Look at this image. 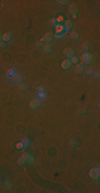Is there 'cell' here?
<instances>
[{
  "instance_id": "obj_24",
  "label": "cell",
  "mask_w": 100,
  "mask_h": 193,
  "mask_svg": "<svg viewBox=\"0 0 100 193\" xmlns=\"http://www.w3.org/2000/svg\"><path fill=\"white\" fill-rule=\"evenodd\" d=\"M69 145H70V147H71V148H74V149L78 147V143H77L76 141H74V139H72V141H70Z\"/></svg>"
},
{
  "instance_id": "obj_29",
  "label": "cell",
  "mask_w": 100,
  "mask_h": 193,
  "mask_svg": "<svg viewBox=\"0 0 100 193\" xmlns=\"http://www.w3.org/2000/svg\"><path fill=\"white\" fill-rule=\"evenodd\" d=\"M50 25H51L52 27H55L56 25H58V23H56L55 18H53V19H51V22H50Z\"/></svg>"
},
{
  "instance_id": "obj_7",
  "label": "cell",
  "mask_w": 100,
  "mask_h": 193,
  "mask_svg": "<svg viewBox=\"0 0 100 193\" xmlns=\"http://www.w3.org/2000/svg\"><path fill=\"white\" fill-rule=\"evenodd\" d=\"M25 158H26V163L27 164H33L35 162V158L34 156H32L31 153H24Z\"/></svg>"
},
{
  "instance_id": "obj_12",
  "label": "cell",
  "mask_w": 100,
  "mask_h": 193,
  "mask_svg": "<svg viewBox=\"0 0 100 193\" xmlns=\"http://www.w3.org/2000/svg\"><path fill=\"white\" fill-rule=\"evenodd\" d=\"M84 70H85V64L83 62L77 64V73H78V74H82V73H84Z\"/></svg>"
},
{
  "instance_id": "obj_22",
  "label": "cell",
  "mask_w": 100,
  "mask_h": 193,
  "mask_svg": "<svg viewBox=\"0 0 100 193\" xmlns=\"http://www.w3.org/2000/svg\"><path fill=\"white\" fill-rule=\"evenodd\" d=\"M15 74H16V72H15V69H10V70H9V72H8V76L9 77H13Z\"/></svg>"
},
{
  "instance_id": "obj_2",
  "label": "cell",
  "mask_w": 100,
  "mask_h": 193,
  "mask_svg": "<svg viewBox=\"0 0 100 193\" xmlns=\"http://www.w3.org/2000/svg\"><path fill=\"white\" fill-rule=\"evenodd\" d=\"M100 171H99V167H94L90 171L88 175L90 177L93 179V180H99V177H100Z\"/></svg>"
},
{
  "instance_id": "obj_14",
  "label": "cell",
  "mask_w": 100,
  "mask_h": 193,
  "mask_svg": "<svg viewBox=\"0 0 100 193\" xmlns=\"http://www.w3.org/2000/svg\"><path fill=\"white\" fill-rule=\"evenodd\" d=\"M69 36L71 38V40H74V41H78L79 39H80V36H79V33L77 31H71Z\"/></svg>"
},
{
  "instance_id": "obj_37",
  "label": "cell",
  "mask_w": 100,
  "mask_h": 193,
  "mask_svg": "<svg viewBox=\"0 0 100 193\" xmlns=\"http://www.w3.org/2000/svg\"><path fill=\"white\" fill-rule=\"evenodd\" d=\"M0 185H2V181L1 180H0Z\"/></svg>"
},
{
  "instance_id": "obj_13",
  "label": "cell",
  "mask_w": 100,
  "mask_h": 193,
  "mask_svg": "<svg viewBox=\"0 0 100 193\" xmlns=\"http://www.w3.org/2000/svg\"><path fill=\"white\" fill-rule=\"evenodd\" d=\"M43 48H44V52L46 53L47 55H50L52 53V46L50 44H44Z\"/></svg>"
},
{
  "instance_id": "obj_11",
  "label": "cell",
  "mask_w": 100,
  "mask_h": 193,
  "mask_svg": "<svg viewBox=\"0 0 100 193\" xmlns=\"http://www.w3.org/2000/svg\"><path fill=\"white\" fill-rule=\"evenodd\" d=\"M12 39H13V34L11 32H5L4 34H2V40L4 42H10Z\"/></svg>"
},
{
  "instance_id": "obj_36",
  "label": "cell",
  "mask_w": 100,
  "mask_h": 193,
  "mask_svg": "<svg viewBox=\"0 0 100 193\" xmlns=\"http://www.w3.org/2000/svg\"><path fill=\"white\" fill-rule=\"evenodd\" d=\"M1 40H2V33L0 32V41H1Z\"/></svg>"
},
{
  "instance_id": "obj_18",
  "label": "cell",
  "mask_w": 100,
  "mask_h": 193,
  "mask_svg": "<svg viewBox=\"0 0 100 193\" xmlns=\"http://www.w3.org/2000/svg\"><path fill=\"white\" fill-rule=\"evenodd\" d=\"M84 73H85V74L87 75V76H92V75H94L95 71L93 70V69L88 68V69H85V70H84Z\"/></svg>"
},
{
  "instance_id": "obj_5",
  "label": "cell",
  "mask_w": 100,
  "mask_h": 193,
  "mask_svg": "<svg viewBox=\"0 0 100 193\" xmlns=\"http://www.w3.org/2000/svg\"><path fill=\"white\" fill-rule=\"evenodd\" d=\"M63 53H64V55L67 57V59H70L71 57H74V56H76V52H75L72 48H70V47H66V48H64V50H63Z\"/></svg>"
},
{
  "instance_id": "obj_32",
  "label": "cell",
  "mask_w": 100,
  "mask_h": 193,
  "mask_svg": "<svg viewBox=\"0 0 100 193\" xmlns=\"http://www.w3.org/2000/svg\"><path fill=\"white\" fill-rule=\"evenodd\" d=\"M5 46H6L5 42H1V41H0V47H1V48H4Z\"/></svg>"
},
{
  "instance_id": "obj_9",
  "label": "cell",
  "mask_w": 100,
  "mask_h": 193,
  "mask_svg": "<svg viewBox=\"0 0 100 193\" xmlns=\"http://www.w3.org/2000/svg\"><path fill=\"white\" fill-rule=\"evenodd\" d=\"M69 12L71 13V15H77L79 12V8L77 6V4H70L69 6Z\"/></svg>"
},
{
  "instance_id": "obj_20",
  "label": "cell",
  "mask_w": 100,
  "mask_h": 193,
  "mask_svg": "<svg viewBox=\"0 0 100 193\" xmlns=\"http://www.w3.org/2000/svg\"><path fill=\"white\" fill-rule=\"evenodd\" d=\"M78 114L80 115V116H85L86 114H87V109H85V107H82V109H80L78 111Z\"/></svg>"
},
{
  "instance_id": "obj_23",
  "label": "cell",
  "mask_w": 100,
  "mask_h": 193,
  "mask_svg": "<svg viewBox=\"0 0 100 193\" xmlns=\"http://www.w3.org/2000/svg\"><path fill=\"white\" fill-rule=\"evenodd\" d=\"M69 60H70V62H71L72 64H77V62L79 61V58L77 56H74V57H71Z\"/></svg>"
},
{
  "instance_id": "obj_34",
  "label": "cell",
  "mask_w": 100,
  "mask_h": 193,
  "mask_svg": "<svg viewBox=\"0 0 100 193\" xmlns=\"http://www.w3.org/2000/svg\"><path fill=\"white\" fill-rule=\"evenodd\" d=\"M37 90H38V91H44V87H38Z\"/></svg>"
},
{
  "instance_id": "obj_27",
  "label": "cell",
  "mask_w": 100,
  "mask_h": 193,
  "mask_svg": "<svg viewBox=\"0 0 100 193\" xmlns=\"http://www.w3.org/2000/svg\"><path fill=\"white\" fill-rule=\"evenodd\" d=\"M59 4H61V6H68V1L67 0H61V1H59Z\"/></svg>"
},
{
  "instance_id": "obj_28",
  "label": "cell",
  "mask_w": 100,
  "mask_h": 193,
  "mask_svg": "<svg viewBox=\"0 0 100 193\" xmlns=\"http://www.w3.org/2000/svg\"><path fill=\"white\" fill-rule=\"evenodd\" d=\"M55 20H56V23H60V24H61V23H62L63 22V20H64V18H63V16H58V17H56L55 18Z\"/></svg>"
},
{
  "instance_id": "obj_3",
  "label": "cell",
  "mask_w": 100,
  "mask_h": 193,
  "mask_svg": "<svg viewBox=\"0 0 100 193\" xmlns=\"http://www.w3.org/2000/svg\"><path fill=\"white\" fill-rule=\"evenodd\" d=\"M53 39H54V34L52 33V32H47V33L42 38V40L40 41H42L43 43L45 42V44H50Z\"/></svg>"
},
{
  "instance_id": "obj_15",
  "label": "cell",
  "mask_w": 100,
  "mask_h": 193,
  "mask_svg": "<svg viewBox=\"0 0 100 193\" xmlns=\"http://www.w3.org/2000/svg\"><path fill=\"white\" fill-rule=\"evenodd\" d=\"M55 32L58 34L60 33H64V26H63L62 24H58L55 26Z\"/></svg>"
},
{
  "instance_id": "obj_6",
  "label": "cell",
  "mask_w": 100,
  "mask_h": 193,
  "mask_svg": "<svg viewBox=\"0 0 100 193\" xmlns=\"http://www.w3.org/2000/svg\"><path fill=\"white\" fill-rule=\"evenodd\" d=\"M64 32H68V31H70L72 29V27H74V24H72V22L70 19H67V20H65V23H64Z\"/></svg>"
},
{
  "instance_id": "obj_30",
  "label": "cell",
  "mask_w": 100,
  "mask_h": 193,
  "mask_svg": "<svg viewBox=\"0 0 100 193\" xmlns=\"http://www.w3.org/2000/svg\"><path fill=\"white\" fill-rule=\"evenodd\" d=\"M63 36H64V33H60V34L55 33V36H54V39H62Z\"/></svg>"
},
{
  "instance_id": "obj_17",
  "label": "cell",
  "mask_w": 100,
  "mask_h": 193,
  "mask_svg": "<svg viewBox=\"0 0 100 193\" xmlns=\"http://www.w3.org/2000/svg\"><path fill=\"white\" fill-rule=\"evenodd\" d=\"M88 48H90V43L84 42L82 44V47H81V50H82L83 53H88Z\"/></svg>"
},
{
  "instance_id": "obj_16",
  "label": "cell",
  "mask_w": 100,
  "mask_h": 193,
  "mask_svg": "<svg viewBox=\"0 0 100 193\" xmlns=\"http://www.w3.org/2000/svg\"><path fill=\"white\" fill-rule=\"evenodd\" d=\"M17 164L19 165V166H22V165L26 164V158H25V155H22L21 157L17 160Z\"/></svg>"
},
{
  "instance_id": "obj_21",
  "label": "cell",
  "mask_w": 100,
  "mask_h": 193,
  "mask_svg": "<svg viewBox=\"0 0 100 193\" xmlns=\"http://www.w3.org/2000/svg\"><path fill=\"white\" fill-rule=\"evenodd\" d=\"M22 144H24V148H28V147L30 146V139H29L28 137L24 139V141H22Z\"/></svg>"
},
{
  "instance_id": "obj_31",
  "label": "cell",
  "mask_w": 100,
  "mask_h": 193,
  "mask_svg": "<svg viewBox=\"0 0 100 193\" xmlns=\"http://www.w3.org/2000/svg\"><path fill=\"white\" fill-rule=\"evenodd\" d=\"M43 46H44V43H43L42 41H40V42H37V43H36V47L40 48V47H43Z\"/></svg>"
},
{
  "instance_id": "obj_33",
  "label": "cell",
  "mask_w": 100,
  "mask_h": 193,
  "mask_svg": "<svg viewBox=\"0 0 100 193\" xmlns=\"http://www.w3.org/2000/svg\"><path fill=\"white\" fill-rule=\"evenodd\" d=\"M38 96H40V98H45V96H45V93H38Z\"/></svg>"
},
{
  "instance_id": "obj_26",
  "label": "cell",
  "mask_w": 100,
  "mask_h": 193,
  "mask_svg": "<svg viewBox=\"0 0 100 193\" xmlns=\"http://www.w3.org/2000/svg\"><path fill=\"white\" fill-rule=\"evenodd\" d=\"M16 149H18V150H21V149H24V144H22V142L16 144Z\"/></svg>"
},
{
  "instance_id": "obj_10",
  "label": "cell",
  "mask_w": 100,
  "mask_h": 193,
  "mask_svg": "<svg viewBox=\"0 0 100 193\" xmlns=\"http://www.w3.org/2000/svg\"><path fill=\"white\" fill-rule=\"evenodd\" d=\"M12 78H13V82H14L15 84H21V82H22V75L20 74V73H16V74H15Z\"/></svg>"
},
{
  "instance_id": "obj_1",
  "label": "cell",
  "mask_w": 100,
  "mask_h": 193,
  "mask_svg": "<svg viewBox=\"0 0 100 193\" xmlns=\"http://www.w3.org/2000/svg\"><path fill=\"white\" fill-rule=\"evenodd\" d=\"M81 60H82V62L84 64L90 66V64H92L93 61H94V56H93L92 54H90V53H83L82 56H81Z\"/></svg>"
},
{
  "instance_id": "obj_8",
  "label": "cell",
  "mask_w": 100,
  "mask_h": 193,
  "mask_svg": "<svg viewBox=\"0 0 100 193\" xmlns=\"http://www.w3.org/2000/svg\"><path fill=\"white\" fill-rule=\"evenodd\" d=\"M72 63L70 62L69 59H65V60L62 61V64H61V66H62V69H64V70H69L70 68H71Z\"/></svg>"
},
{
  "instance_id": "obj_25",
  "label": "cell",
  "mask_w": 100,
  "mask_h": 193,
  "mask_svg": "<svg viewBox=\"0 0 100 193\" xmlns=\"http://www.w3.org/2000/svg\"><path fill=\"white\" fill-rule=\"evenodd\" d=\"M19 91H20V92H26V91H27V86H26V85H20V86H19Z\"/></svg>"
},
{
  "instance_id": "obj_4",
  "label": "cell",
  "mask_w": 100,
  "mask_h": 193,
  "mask_svg": "<svg viewBox=\"0 0 100 193\" xmlns=\"http://www.w3.org/2000/svg\"><path fill=\"white\" fill-rule=\"evenodd\" d=\"M40 105H42V102H40V99H33V100H31V102H30V109H37L40 107Z\"/></svg>"
},
{
  "instance_id": "obj_35",
  "label": "cell",
  "mask_w": 100,
  "mask_h": 193,
  "mask_svg": "<svg viewBox=\"0 0 100 193\" xmlns=\"http://www.w3.org/2000/svg\"><path fill=\"white\" fill-rule=\"evenodd\" d=\"M95 76H96V78H99V72H96V73H95Z\"/></svg>"
},
{
  "instance_id": "obj_19",
  "label": "cell",
  "mask_w": 100,
  "mask_h": 193,
  "mask_svg": "<svg viewBox=\"0 0 100 193\" xmlns=\"http://www.w3.org/2000/svg\"><path fill=\"white\" fill-rule=\"evenodd\" d=\"M4 188L5 189H8V190H11L13 188V186H12V182H11L10 180H6V181H4Z\"/></svg>"
}]
</instances>
